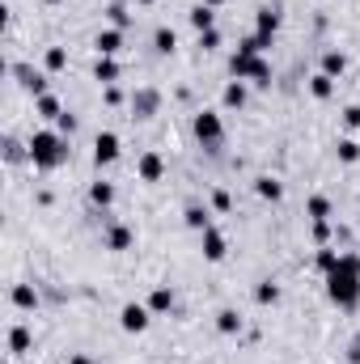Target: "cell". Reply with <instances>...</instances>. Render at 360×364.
Masks as SVG:
<instances>
[{"label":"cell","mask_w":360,"mask_h":364,"mask_svg":"<svg viewBox=\"0 0 360 364\" xmlns=\"http://www.w3.org/2000/svg\"><path fill=\"white\" fill-rule=\"evenodd\" d=\"M327 296L339 309H356L360 305V255H339V267L327 275Z\"/></svg>","instance_id":"obj_1"},{"label":"cell","mask_w":360,"mask_h":364,"mask_svg":"<svg viewBox=\"0 0 360 364\" xmlns=\"http://www.w3.org/2000/svg\"><path fill=\"white\" fill-rule=\"evenodd\" d=\"M26 149H30V166L34 170H60L64 161H68V136H60V132H34L30 140H26Z\"/></svg>","instance_id":"obj_2"},{"label":"cell","mask_w":360,"mask_h":364,"mask_svg":"<svg viewBox=\"0 0 360 364\" xmlns=\"http://www.w3.org/2000/svg\"><path fill=\"white\" fill-rule=\"evenodd\" d=\"M229 73H233V81H250V85H259V90H271V60H263V55L233 51Z\"/></svg>","instance_id":"obj_3"},{"label":"cell","mask_w":360,"mask_h":364,"mask_svg":"<svg viewBox=\"0 0 360 364\" xmlns=\"http://www.w3.org/2000/svg\"><path fill=\"white\" fill-rule=\"evenodd\" d=\"M191 132H195V140H199L208 153H216V149L225 144V123H221L216 110H199V114L191 119Z\"/></svg>","instance_id":"obj_4"},{"label":"cell","mask_w":360,"mask_h":364,"mask_svg":"<svg viewBox=\"0 0 360 364\" xmlns=\"http://www.w3.org/2000/svg\"><path fill=\"white\" fill-rule=\"evenodd\" d=\"M280 21H284V17H280V9H275V4H263V9L255 13V38H259V47H263V51L275 43V34H280Z\"/></svg>","instance_id":"obj_5"},{"label":"cell","mask_w":360,"mask_h":364,"mask_svg":"<svg viewBox=\"0 0 360 364\" xmlns=\"http://www.w3.org/2000/svg\"><path fill=\"white\" fill-rule=\"evenodd\" d=\"M119 153H123V140H119L115 132H97V136H93V166H97V170L115 166Z\"/></svg>","instance_id":"obj_6"},{"label":"cell","mask_w":360,"mask_h":364,"mask_svg":"<svg viewBox=\"0 0 360 364\" xmlns=\"http://www.w3.org/2000/svg\"><path fill=\"white\" fill-rule=\"evenodd\" d=\"M149 322H153V309H149V305H140V301H127V305L119 309V326H123L127 335H144V331H149Z\"/></svg>","instance_id":"obj_7"},{"label":"cell","mask_w":360,"mask_h":364,"mask_svg":"<svg viewBox=\"0 0 360 364\" xmlns=\"http://www.w3.org/2000/svg\"><path fill=\"white\" fill-rule=\"evenodd\" d=\"M199 250H203V259H208V263H221V259L229 255V242H225V233L212 225V229H203V233H199Z\"/></svg>","instance_id":"obj_8"},{"label":"cell","mask_w":360,"mask_h":364,"mask_svg":"<svg viewBox=\"0 0 360 364\" xmlns=\"http://www.w3.org/2000/svg\"><path fill=\"white\" fill-rule=\"evenodd\" d=\"M9 73L17 77V85H21L26 93H34V97H43V93H47V77H43V73H34L30 64H9Z\"/></svg>","instance_id":"obj_9"},{"label":"cell","mask_w":360,"mask_h":364,"mask_svg":"<svg viewBox=\"0 0 360 364\" xmlns=\"http://www.w3.org/2000/svg\"><path fill=\"white\" fill-rule=\"evenodd\" d=\"M162 110V93L157 90H136L132 93V119H153Z\"/></svg>","instance_id":"obj_10"},{"label":"cell","mask_w":360,"mask_h":364,"mask_svg":"<svg viewBox=\"0 0 360 364\" xmlns=\"http://www.w3.org/2000/svg\"><path fill=\"white\" fill-rule=\"evenodd\" d=\"M102 246H106V250H115V255H123V250H132V246H136V233H132L127 225H106Z\"/></svg>","instance_id":"obj_11"},{"label":"cell","mask_w":360,"mask_h":364,"mask_svg":"<svg viewBox=\"0 0 360 364\" xmlns=\"http://www.w3.org/2000/svg\"><path fill=\"white\" fill-rule=\"evenodd\" d=\"M93 51H97V55H119V51H123V30H119V26L97 30V34H93Z\"/></svg>","instance_id":"obj_12"},{"label":"cell","mask_w":360,"mask_h":364,"mask_svg":"<svg viewBox=\"0 0 360 364\" xmlns=\"http://www.w3.org/2000/svg\"><path fill=\"white\" fill-rule=\"evenodd\" d=\"M136 174H140V182H162V174H166V161H162V153H140V161H136Z\"/></svg>","instance_id":"obj_13"},{"label":"cell","mask_w":360,"mask_h":364,"mask_svg":"<svg viewBox=\"0 0 360 364\" xmlns=\"http://www.w3.org/2000/svg\"><path fill=\"white\" fill-rule=\"evenodd\" d=\"M119 73H123V68H119V60H115V55H97V64H93V81H102V90H106V85H115V81H119Z\"/></svg>","instance_id":"obj_14"},{"label":"cell","mask_w":360,"mask_h":364,"mask_svg":"<svg viewBox=\"0 0 360 364\" xmlns=\"http://www.w3.org/2000/svg\"><path fill=\"white\" fill-rule=\"evenodd\" d=\"M182 220H186V229H195V233H203V229H212V212H208L203 203H186V212H182Z\"/></svg>","instance_id":"obj_15"},{"label":"cell","mask_w":360,"mask_h":364,"mask_svg":"<svg viewBox=\"0 0 360 364\" xmlns=\"http://www.w3.org/2000/svg\"><path fill=\"white\" fill-rule=\"evenodd\" d=\"M255 195L268 199V203H280V199H284V182L271 178V174H259V178H255Z\"/></svg>","instance_id":"obj_16"},{"label":"cell","mask_w":360,"mask_h":364,"mask_svg":"<svg viewBox=\"0 0 360 364\" xmlns=\"http://www.w3.org/2000/svg\"><path fill=\"white\" fill-rule=\"evenodd\" d=\"M30 348H34L30 326H13V331H9V356H26Z\"/></svg>","instance_id":"obj_17"},{"label":"cell","mask_w":360,"mask_h":364,"mask_svg":"<svg viewBox=\"0 0 360 364\" xmlns=\"http://www.w3.org/2000/svg\"><path fill=\"white\" fill-rule=\"evenodd\" d=\"M221 102L229 106V110H242L246 102H250V90H246V81H229L225 93H221Z\"/></svg>","instance_id":"obj_18"},{"label":"cell","mask_w":360,"mask_h":364,"mask_svg":"<svg viewBox=\"0 0 360 364\" xmlns=\"http://www.w3.org/2000/svg\"><path fill=\"white\" fill-rule=\"evenodd\" d=\"M191 26H195L199 34H208V30H216V9H208V4L199 0V4L191 9Z\"/></svg>","instance_id":"obj_19"},{"label":"cell","mask_w":360,"mask_h":364,"mask_svg":"<svg viewBox=\"0 0 360 364\" xmlns=\"http://www.w3.org/2000/svg\"><path fill=\"white\" fill-rule=\"evenodd\" d=\"M34 114L55 123V119L64 114V106H60V97H55V93H43V97H34Z\"/></svg>","instance_id":"obj_20"},{"label":"cell","mask_w":360,"mask_h":364,"mask_svg":"<svg viewBox=\"0 0 360 364\" xmlns=\"http://www.w3.org/2000/svg\"><path fill=\"white\" fill-rule=\"evenodd\" d=\"M149 309H153V314H170V309H174V288H166V284L153 288V292H149Z\"/></svg>","instance_id":"obj_21"},{"label":"cell","mask_w":360,"mask_h":364,"mask_svg":"<svg viewBox=\"0 0 360 364\" xmlns=\"http://www.w3.org/2000/svg\"><path fill=\"white\" fill-rule=\"evenodd\" d=\"M153 47H157L162 55H174V51H179V34H174L170 26H157V34H153Z\"/></svg>","instance_id":"obj_22"},{"label":"cell","mask_w":360,"mask_h":364,"mask_svg":"<svg viewBox=\"0 0 360 364\" xmlns=\"http://www.w3.org/2000/svg\"><path fill=\"white\" fill-rule=\"evenodd\" d=\"M13 305L17 309H34L38 305V288L34 284H13Z\"/></svg>","instance_id":"obj_23"},{"label":"cell","mask_w":360,"mask_h":364,"mask_svg":"<svg viewBox=\"0 0 360 364\" xmlns=\"http://www.w3.org/2000/svg\"><path fill=\"white\" fill-rule=\"evenodd\" d=\"M216 331L221 335H242V314L238 309H221L216 314Z\"/></svg>","instance_id":"obj_24"},{"label":"cell","mask_w":360,"mask_h":364,"mask_svg":"<svg viewBox=\"0 0 360 364\" xmlns=\"http://www.w3.org/2000/svg\"><path fill=\"white\" fill-rule=\"evenodd\" d=\"M322 73H327V77H344V73H348V55H344V51H327V55H322Z\"/></svg>","instance_id":"obj_25"},{"label":"cell","mask_w":360,"mask_h":364,"mask_svg":"<svg viewBox=\"0 0 360 364\" xmlns=\"http://www.w3.org/2000/svg\"><path fill=\"white\" fill-rule=\"evenodd\" d=\"M309 93H314L318 102H327V97L335 93V77H327V73H314V77H309Z\"/></svg>","instance_id":"obj_26"},{"label":"cell","mask_w":360,"mask_h":364,"mask_svg":"<svg viewBox=\"0 0 360 364\" xmlns=\"http://www.w3.org/2000/svg\"><path fill=\"white\" fill-rule=\"evenodd\" d=\"M314 267L322 275H331L339 267V250H331V246H318V255H314Z\"/></svg>","instance_id":"obj_27"},{"label":"cell","mask_w":360,"mask_h":364,"mask_svg":"<svg viewBox=\"0 0 360 364\" xmlns=\"http://www.w3.org/2000/svg\"><path fill=\"white\" fill-rule=\"evenodd\" d=\"M90 203L93 208H110V203H115V186H110V182H93L90 186Z\"/></svg>","instance_id":"obj_28"},{"label":"cell","mask_w":360,"mask_h":364,"mask_svg":"<svg viewBox=\"0 0 360 364\" xmlns=\"http://www.w3.org/2000/svg\"><path fill=\"white\" fill-rule=\"evenodd\" d=\"M43 68H47V73H64V68H68V51H64V47H47Z\"/></svg>","instance_id":"obj_29"},{"label":"cell","mask_w":360,"mask_h":364,"mask_svg":"<svg viewBox=\"0 0 360 364\" xmlns=\"http://www.w3.org/2000/svg\"><path fill=\"white\" fill-rule=\"evenodd\" d=\"M305 212H309V220H331V199L327 195H309Z\"/></svg>","instance_id":"obj_30"},{"label":"cell","mask_w":360,"mask_h":364,"mask_svg":"<svg viewBox=\"0 0 360 364\" xmlns=\"http://www.w3.org/2000/svg\"><path fill=\"white\" fill-rule=\"evenodd\" d=\"M255 301H259V305H275V301H280V284H275V279H259V284H255Z\"/></svg>","instance_id":"obj_31"},{"label":"cell","mask_w":360,"mask_h":364,"mask_svg":"<svg viewBox=\"0 0 360 364\" xmlns=\"http://www.w3.org/2000/svg\"><path fill=\"white\" fill-rule=\"evenodd\" d=\"M335 153H339V161H344V166H356V161H360V144L352 140V136H344V140L335 144Z\"/></svg>","instance_id":"obj_32"},{"label":"cell","mask_w":360,"mask_h":364,"mask_svg":"<svg viewBox=\"0 0 360 364\" xmlns=\"http://www.w3.org/2000/svg\"><path fill=\"white\" fill-rule=\"evenodd\" d=\"M106 17H110V26H119V30H127V26H132V13H127V4H123V0H119V4H110V9H106Z\"/></svg>","instance_id":"obj_33"},{"label":"cell","mask_w":360,"mask_h":364,"mask_svg":"<svg viewBox=\"0 0 360 364\" xmlns=\"http://www.w3.org/2000/svg\"><path fill=\"white\" fill-rule=\"evenodd\" d=\"M55 132H60V136H73V132H77V114H68V110H64V114L55 119Z\"/></svg>","instance_id":"obj_34"},{"label":"cell","mask_w":360,"mask_h":364,"mask_svg":"<svg viewBox=\"0 0 360 364\" xmlns=\"http://www.w3.org/2000/svg\"><path fill=\"white\" fill-rule=\"evenodd\" d=\"M4 157H9V161H21V157H30V149H21V144L9 136V140H4Z\"/></svg>","instance_id":"obj_35"},{"label":"cell","mask_w":360,"mask_h":364,"mask_svg":"<svg viewBox=\"0 0 360 364\" xmlns=\"http://www.w3.org/2000/svg\"><path fill=\"white\" fill-rule=\"evenodd\" d=\"M314 242H318V246L331 242V220H314Z\"/></svg>","instance_id":"obj_36"},{"label":"cell","mask_w":360,"mask_h":364,"mask_svg":"<svg viewBox=\"0 0 360 364\" xmlns=\"http://www.w3.org/2000/svg\"><path fill=\"white\" fill-rule=\"evenodd\" d=\"M102 102H106V106H123V90H119V85H106V90H102Z\"/></svg>","instance_id":"obj_37"},{"label":"cell","mask_w":360,"mask_h":364,"mask_svg":"<svg viewBox=\"0 0 360 364\" xmlns=\"http://www.w3.org/2000/svg\"><path fill=\"white\" fill-rule=\"evenodd\" d=\"M344 127H348V132L360 127V106H344Z\"/></svg>","instance_id":"obj_38"},{"label":"cell","mask_w":360,"mask_h":364,"mask_svg":"<svg viewBox=\"0 0 360 364\" xmlns=\"http://www.w3.org/2000/svg\"><path fill=\"white\" fill-rule=\"evenodd\" d=\"M199 47H203V51H216V47H221V30H208V34H199Z\"/></svg>","instance_id":"obj_39"},{"label":"cell","mask_w":360,"mask_h":364,"mask_svg":"<svg viewBox=\"0 0 360 364\" xmlns=\"http://www.w3.org/2000/svg\"><path fill=\"white\" fill-rule=\"evenodd\" d=\"M212 208H216V212H229V208H233L229 191H212Z\"/></svg>","instance_id":"obj_40"},{"label":"cell","mask_w":360,"mask_h":364,"mask_svg":"<svg viewBox=\"0 0 360 364\" xmlns=\"http://www.w3.org/2000/svg\"><path fill=\"white\" fill-rule=\"evenodd\" d=\"M348 360H352V364H360V335L352 339V348H348Z\"/></svg>","instance_id":"obj_41"},{"label":"cell","mask_w":360,"mask_h":364,"mask_svg":"<svg viewBox=\"0 0 360 364\" xmlns=\"http://www.w3.org/2000/svg\"><path fill=\"white\" fill-rule=\"evenodd\" d=\"M68 364H97V360H93V356H85V352H77V356H73Z\"/></svg>","instance_id":"obj_42"},{"label":"cell","mask_w":360,"mask_h":364,"mask_svg":"<svg viewBox=\"0 0 360 364\" xmlns=\"http://www.w3.org/2000/svg\"><path fill=\"white\" fill-rule=\"evenodd\" d=\"M203 4H208V9H221V4H225V0H203Z\"/></svg>","instance_id":"obj_43"},{"label":"cell","mask_w":360,"mask_h":364,"mask_svg":"<svg viewBox=\"0 0 360 364\" xmlns=\"http://www.w3.org/2000/svg\"><path fill=\"white\" fill-rule=\"evenodd\" d=\"M127 4H157V0H127Z\"/></svg>","instance_id":"obj_44"},{"label":"cell","mask_w":360,"mask_h":364,"mask_svg":"<svg viewBox=\"0 0 360 364\" xmlns=\"http://www.w3.org/2000/svg\"><path fill=\"white\" fill-rule=\"evenodd\" d=\"M47 4H60V0H47Z\"/></svg>","instance_id":"obj_45"},{"label":"cell","mask_w":360,"mask_h":364,"mask_svg":"<svg viewBox=\"0 0 360 364\" xmlns=\"http://www.w3.org/2000/svg\"><path fill=\"white\" fill-rule=\"evenodd\" d=\"M356 225H360V212H356Z\"/></svg>","instance_id":"obj_46"},{"label":"cell","mask_w":360,"mask_h":364,"mask_svg":"<svg viewBox=\"0 0 360 364\" xmlns=\"http://www.w3.org/2000/svg\"><path fill=\"white\" fill-rule=\"evenodd\" d=\"M4 364H17V360H4Z\"/></svg>","instance_id":"obj_47"}]
</instances>
